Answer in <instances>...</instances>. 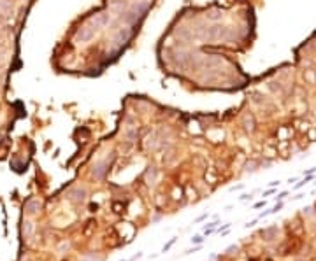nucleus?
<instances>
[{"instance_id": "3", "label": "nucleus", "mask_w": 316, "mask_h": 261, "mask_svg": "<svg viewBox=\"0 0 316 261\" xmlns=\"http://www.w3.org/2000/svg\"><path fill=\"white\" fill-rule=\"evenodd\" d=\"M232 250H237V245H232V247H228V252H232Z\"/></svg>"}, {"instance_id": "1", "label": "nucleus", "mask_w": 316, "mask_h": 261, "mask_svg": "<svg viewBox=\"0 0 316 261\" xmlns=\"http://www.w3.org/2000/svg\"><path fill=\"white\" fill-rule=\"evenodd\" d=\"M202 240H204V237L197 235V237H193V238H191V242H193V244H202Z\"/></svg>"}, {"instance_id": "2", "label": "nucleus", "mask_w": 316, "mask_h": 261, "mask_svg": "<svg viewBox=\"0 0 316 261\" xmlns=\"http://www.w3.org/2000/svg\"><path fill=\"white\" fill-rule=\"evenodd\" d=\"M174 242H176V238H172V240H170V242H169V244H167V245L164 247V252H165V250H169V249H170L172 245H174Z\"/></svg>"}]
</instances>
